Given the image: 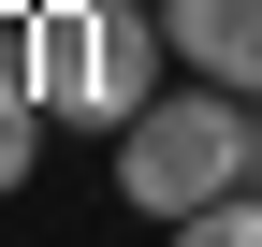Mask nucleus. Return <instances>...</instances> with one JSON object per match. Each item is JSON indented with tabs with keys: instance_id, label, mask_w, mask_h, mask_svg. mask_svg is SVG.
Returning <instances> with one entry per match:
<instances>
[{
	"instance_id": "f257e3e1",
	"label": "nucleus",
	"mask_w": 262,
	"mask_h": 247,
	"mask_svg": "<svg viewBox=\"0 0 262 247\" xmlns=\"http://www.w3.org/2000/svg\"><path fill=\"white\" fill-rule=\"evenodd\" d=\"M160 58H175L160 0H29L15 15V73L58 131H131L160 102Z\"/></svg>"
},
{
	"instance_id": "f03ea898",
	"label": "nucleus",
	"mask_w": 262,
	"mask_h": 247,
	"mask_svg": "<svg viewBox=\"0 0 262 247\" xmlns=\"http://www.w3.org/2000/svg\"><path fill=\"white\" fill-rule=\"evenodd\" d=\"M219 189H248V87L189 73V87H160V102L117 131V204L175 233V218H204Z\"/></svg>"
},
{
	"instance_id": "7ed1b4c3",
	"label": "nucleus",
	"mask_w": 262,
	"mask_h": 247,
	"mask_svg": "<svg viewBox=\"0 0 262 247\" xmlns=\"http://www.w3.org/2000/svg\"><path fill=\"white\" fill-rule=\"evenodd\" d=\"M160 29H175V58L204 87H248L262 102V0H160Z\"/></svg>"
},
{
	"instance_id": "20e7f679",
	"label": "nucleus",
	"mask_w": 262,
	"mask_h": 247,
	"mask_svg": "<svg viewBox=\"0 0 262 247\" xmlns=\"http://www.w3.org/2000/svg\"><path fill=\"white\" fill-rule=\"evenodd\" d=\"M44 131H58V116L29 102V87H0V204L29 189V160H44Z\"/></svg>"
},
{
	"instance_id": "39448f33",
	"label": "nucleus",
	"mask_w": 262,
	"mask_h": 247,
	"mask_svg": "<svg viewBox=\"0 0 262 247\" xmlns=\"http://www.w3.org/2000/svg\"><path fill=\"white\" fill-rule=\"evenodd\" d=\"M175 247H262V189H219L204 218H175Z\"/></svg>"
},
{
	"instance_id": "423d86ee",
	"label": "nucleus",
	"mask_w": 262,
	"mask_h": 247,
	"mask_svg": "<svg viewBox=\"0 0 262 247\" xmlns=\"http://www.w3.org/2000/svg\"><path fill=\"white\" fill-rule=\"evenodd\" d=\"M248 189H262V102H248Z\"/></svg>"
}]
</instances>
